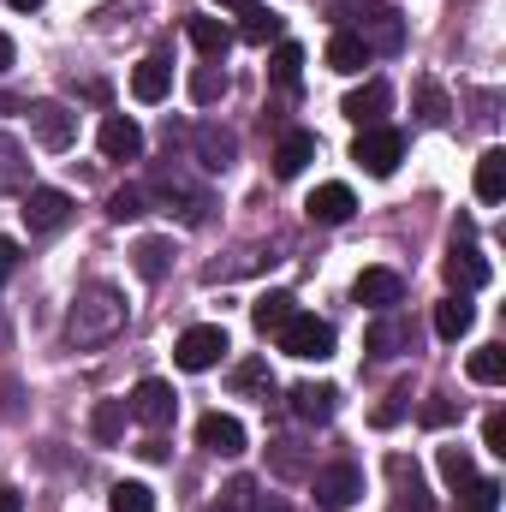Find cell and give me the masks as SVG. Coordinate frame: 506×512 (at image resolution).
Segmentation results:
<instances>
[{
	"instance_id": "6da1fadb",
	"label": "cell",
	"mask_w": 506,
	"mask_h": 512,
	"mask_svg": "<svg viewBox=\"0 0 506 512\" xmlns=\"http://www.w3.org/2000/svg\"><path fill=\"white\" fill-rule=\"evenodd\" d=\"M126 316H131V304H126V292L120 286H108V280H96V286H84L78 298H72V310H66V340L72 346H108L120 328H126Z\"/></svg>"
},
{
	"instance_id": "7a4b0ae2",
	"label": "cell",
	"mask_w": 506,
	"mask_h": 512,
	"mask_svg": "<svg viewBox=\"0 0 506 512\" xmlns=\"http://www.w3.org/2000/svg\"><path fill=\"white\" fill-rule=\"evenodd\" d=\"M274 340H280V352H286V358H304V364L334 358V328H328L322 316H304V310H292V316H286V328H280Z\"/></svg>"
},
{
	"instance_id": "3957f363",
	"label": "cell",
	"mask_w": 506,
	"mask_h": 512,
	"mask_svg": "<svg viewBox=\"0 0 506 512\" xmlns=\"http://www.w3.org/2000/svg\"><path fill=\"white\" fill-rule=\"evenodd\" d=\"M173 358H179V370H191V376L215 370V364L227 358V328H221V322H197V328H185L179 346H173Z\"/></svg>"
},
{
	"instance_id": "277c9868",
	"label": "cell",
	"mask_w": 506,
	"mask_h": 512,
	"mask_svg": "<svg viewBox=\"0 0 506 512\" xmlns=\"http://www.w3.org/2000/svg\"><path fill=\"white\" fill-rule=\"evenodd\" d=\"M352 18H358V30L352 36H364V48L370 54H393L399 42H405V24H399V12L393 6H381V0H352Z\"/></svg>"
},
{
	"instance_id": "5b68a950",
	"label": "cell",
	"mask_w": 506,
	"mask_h": 512,
	"mask_svg": "<svg viewBox=\"0 0 506 512\" xmlns=\"http://www.w3.org/2000/svg\"><path fill=\"white\" fill-rule=\"evenodd\" d=\"M399 155H405V137H399V131H387V126L358 131V143H352V161H358L370 179H387V173L399 167Z\"/></svg>"
},
{
	"instance_id": "8992f818",
	"label": "cell",
	"mask_w": 506,
	"mask_h": 512,
	"mask_svg": "<svg viewBox=\"0 0 506 512\" xmlns=\"http://www.w3.org/2000/svg\"><path fill=\"white\" fill-rule=\"evenodd\" d=\"M18 215H24V227H30V233H60V227L72 221V197H66V191H54V185H30Z\"/></svg>"
},
{
	"instance_id": "52a82bcc",
	"label": "cell",
	"mask_w": 506,
	"mask_h": 512,
	"mask_svg": "<svg viewBox=\"0 0 506 512\" xmlns=\"http://www.w3.org/2000/svg\"><path fill=\"white\" fill-rule=\"evenodd\" d=\"M30 131H36V143L42 149H72V137H78V114L66 108V102H36L30 108Z\"/></svg>"
},
{
	"instance_id": "ba28073f",
	"label": "cell",
	"mask_w": 506,
	"mask_h": 512,
	"mask_svg": "<svg viewBox=\"0 0 506 512\" xmlns=\"http://www.w3.org/2000/svg\"><path fill=\"white\" fill-rule=\"evenodd\" d=\"M126 411L137 417V423H149V429H167L173 423V411H179V399H173V387L167 382H137L131 387V399H126Z\"/></svg>"
},
{
	"instance_id": "9c48e42d",
	"label": "cell",
	"mask_w": 506,
	"mask_h": 512,
	"mask_svg": "<svg viewBox=\"0 0 506 512\" xmlns=\"http://www.w3.org/2000/svg\"><path fill=\"white\" fill-rule=\"evenodd\" d=\"M358 495H364L358 465H328V471H316V507L322 512H346Z\"/></svg>"
},
{
	"instance_id": "30bf717a",
	"label": "cell",
	"mask_w": 506,
	"mask_h": 512,
	"mask_svg": "<svg viewBox=\"0 0 506 512\" xmlns=\"http://www.w3.org/2000/svg\"><path fill=\"white\" fill-rule=\"evenodd\" d=\"M197 447L215 453V459H239V453H245V423L227 417V411H209V417L197 423Z\"/></svg>"
},
{
	"instance_id": "8fae6325",
	"label": "cell",
	"mask_w": 506,
	"mask_h": 512,
	"mask_svg": "<svg viewBox=\"0 0 506 512\" xmlns=\"http://www.w3.org/2000/svg\"><path fill=\"white\" fill-rule=\"evenodd\" d=\"M387 108H393V90H387L381 78H370L364 90H352V96L340 102V114H346V120H352V126H358V131L381 126V114H387Z\"/></svg>"
},
{
	"instance_id": "7c38bea8",
	"label": "cell",
	"mask_w": 506,
	"mask_h": 512,
	"mask_svg": "<svg viewBox=\"0 0 506 512\" xmlns=\"http://www.w3.org/2000/svg\"><path fill=\"white\" fill-rule=\"evenodd\" d=\"M352 209H358L352 185H316L310 203H304V215H310L316 227H340V221H352Z\"/></svg>"
},
{
	"instance_id": "4fadbf2b",
	"label": "cell",
	"mask_w": 506,
	"mask_h": 512,
	"mask_svg": "<svg viewBox=\"0 0 506 512\" xmlns=\"http://www.w3.org/2000/svg\"><path fill=\"white\" fill-rule=\"evenodd\" d=\"M387 477H393V501H399V512H435L429 489H423V477H417V465H411L405 453L387 459Z\"/></svg>"
},
{
	"instance_id": "5bb4252c",
	"label": "cell",
	"mask_w": 506,
	"mask_h": 512,
	"mask_svg": "<svg viewBox=\"0 0 506 512\" xmlns=\"http://www.w3.org/2000/svg\"><path fill=\"white\" fill-rule=\"evenodd\" d=\"M167 90H173V66H167L161 54H149V60H137V66H131V96H137L143 108L167 102Z\"/></svg>"
},
{
	"instance_id": "9a60e30c",
	"label": "cell",
	"mask_w": 506,
	"mask_h": 512,
	"mask_svg": "<svg viewBox=\"0 0 506 512\" xmlns=\"http://www.w3.org/2000/svg\"><path fill=\"white\" fill-rule=\"evenodd\" d=\"M352 298H358V304H370V310H393V304L405 298V280H399L393 268H364V274H358V286H352Z\"/></svg>"
},
{
	"instance_id": "2e32d148",
	"label": "cell",
	"mask_w": 506,
	"mask_h": 512,
	"mask_svg": "<svg viewBox=\"0 0 506 512\" xmlns=\"http://www.w3.org/2000/svg\"><path fill=\"white\" fill-rule=\"evenodd\" d=\"M96 143H102V155H108V161H137V155H143V126L126 120V114H108Z\"/></svg>"
},
{
	"instance_id": "e0dca14e",
	"label": "cell",
	"mask_w": 506,
	"mask_h": 512,
	"mask_svg": "<svg viewBox=\"0 0 506 512\" xmlns=\"http://www.w3.org/2000/svg\"><path fill=\"white\" fill-rule=\"evenodd\" d=\"M340 411V387L328 382H298L292 387V417H304V423H328Z\"/></svg>"
},
{
	"instance_id": "ac0fdd59",
	"label": "cell",
	"mask_w": 506,
	"mask_h": 512,
	"mask_svg": "<svg viewBox=\"0 0 506 512\" xmlns=\"http://www.w3.org/2000/svg\"><path fill=\"white\" fill-rule=\"evenodd\" d=\"M316 161V131H286L274 149V179H298Z\"/></svg>"
},
{
	"instance_id": "d6986e66",
	"label": "cell",
	"mask_w": 506,
	"mask_h": 512,
	"mask_svg": "<svg viewBox=\"0 0 506 512\" xmlns=\"http://www.w3.org/2000/svg\"><path fill=\"white\" fill-rule=\"evenodd\" d=\"M30 191V155L12 131H0V197H18Z\"/></svg>"
},
{
	"instance_id": "ffe728a7",
	"label": "cell",
	"mask_w": 506,
	"mask_h": 512,
	"mask_svg": "<svg viewBox=\"0 0 506 512\" xmlns=\"http://www.w3.org/2000/svg\"><path fill=\"white\" fill-rule=\"evenodd\" d=\"M197 161L209 167V173H227L233 161H239V137L221 126H197Z\"/></svg>"
},
{
	"instance_id": "44dd1931",
	"label": "cell",
	"mask_w": 506,
	"mask_h": 512,
	"mask_svg": "<svg viewBox=\"0 0 506 512\" xmlns=\"http://www.w3.org/2000/svg\"><path fill=\"white\" fill-rule=\"evenodd\" d=\"M185 30H191V48H197L203 60H221V54L233 48V30H227L221 18H209V12H191V24H185Z\"/></svg>"
},
{
	"instance_id": "7402d4cb",
	"label": "cell",
	"mask_w": 506,
	"mask_h": 512,
	"mask_svg": "<svg viewBox=\"0 0 506 512\" xmlns=\"http://www.w3.org/2000/svg\"><path fill=\"white\" fill-rule=\"evenodd\" d=\"M471 322H477V304H471L465 292H453V298L435 304V334H441V340H465Z\"/></svg>"
},
{
	"instance_id": "603a6c76",
	"label": "cell",
	"mask_w": 506,
	"mask_h": 512,
	"mask_svg": "<svg viewBox=\"0 0 506 512\" xmlns=\"http://www.w3.org/2000/svg\"><path fill=\"white\" fill-rule=\"evenodd\" d=\"M489 274H495V268L471 251V245H453V256H447V280H453L459 292H477V286H489Z\"/></svg>"
},
{
	"instance_id": "cb8c5ba5",
	"label": "cell",
	"mask_w": 506,
	"mask_h": 512,
	"mask_svg": "<svg viewBox=\"0 0 506 512\" xmlns=\"http://www.w3.org/2000/svg\"><path fill=\"white\" fill-rule=\"evenodd\" d=\"M328 66H334V72H346V78H358V72L370 66V48H364V36H352V30H334V42H328Z\"/></svg>"
},
{
	"instance_id": "d4e9b609",
	"label": "cell",
	"mask_w": 506,
	"mask_h": 512,
	"mask_svg": "<svg viewBox=\"0 0 506 512\" xmlns=\"http://www.w3.org/2000/svg\"><path fill=\"white\" fill-rule=\"evenodd\" d=\"M292 310H298V298H292V292H262V298L251 304V322H256V334H280Z\"/></svg>"
},
{
	"instance_id": "484cf974",
	"label": "cell",
	"mask_w": 506,
	"mask_h": 512,
	"mask_svg": "<svg viewBox=\"0 0 506 512\" xmlns=\"http://www.w3.org/2000/svg\"><path fill=\"white\" fill-rule=\"evenodd\" d=\"M131 268H137L143 280H167V268H173V239H137Z\"/></svg>"
},
{
	"instance_id": "4316f807",
	"label": "cell",
	"mask_w": 506,
	"mask_h": 512,
	"mask_svg": "<svg viewBox=\"0 0 506 512\" xmlns=\"http://www.w3.org/2000/svg\"><path fill=\"white\" fill-rule=\"evenodd\" d=\"M506 197V149H483L477 161V203H501Z\"/></svg>"
},
{
	"instance_id": "83f0119b",
	"label": "cell",
	"mask_w": 506,
	"mask_h": 512,
	"mask_svg": "<svg viewBox=\"0 0 506 512\" xmlns=\"http://www.w3.org/2000/svg\"><path fill=\"white\" fill-rule=\"evenodd\" d=\"M126 399H102V405H96V411H90V435H96V441H102V447H114V441H120V435H126Z\"/></svg>"
},
{
	"instance_id": "f1b7e54d",
	"label": "cell",
	"mask_w": 506,
	"mask_h": 512,
	"mask_svg": "<svg viewBox=\"0 0 506 512\" xmlns=\"http://www.w3.org/2000/svg\"><path fill=\"white\" fill-rule=\"evenodd\" d=\"M370 352H376V358H399V352H411V328H405L399 316H381L376 328H370Z\"/></svg>"
},
{
	"instance_id": "f546056e",
	"label": "cell",
	"mask_w": 506,
	"mask_h": 512,
	"mask_svg": "<svg viewBox=\"0 0 506 512\" xmlns=\"http://www.w3.org/2000/svg\"><path fill=\"white\" fill-rule=\"evenodd\" d=\"M221 96H227V72H221V60L197 66V72H191V102H197V108H215Z\"/></svg>"
},
{
	"instance_id": "4dcf8cb0",
	"label": "cell",
	"mask_w": 506,
	"mask_h": 512,
	"mask_svg": "<svg viewBox=\"0 0 506 512\" xmlns=\"http://www.w3.org/2000/svg\"><path fill=\"white\" fill-rule=\"evenodd\" d=\"M435 465H441V483H447V489L477 483V465H471V453H465L459 441H453V447H441V453H435Z\"/></svg>"
},
{
	"instance_id": "1f68e13d",
	"label": "cell",
	"mask_w": 506,
	"mask_h": 512,
	"mask_svg": "<svg viewBox=\"0 0 506 512\" xmlns=\"http://www.w3.org/2000/svg\"><path fill=\"white\" fill-rule=\"evenodd\" d=\"M280 30H286V24H280V12H268V6H245V30H239V36H245L251 48L280 42Z\"/></svg>"
},
{
	"instance_id": "d6a6232c",
	"label": "cell",
	"mask_w": 506,
	"mask_h": 512,
	"mask_svg": "<svg viewBox=\"0 0 506 512\" xmlns=\"http://www.w3.org/2000/svg\"><path fill=\"white\" fill-rule=\"evenodd\" d=\"M268 72H274L280 90H298V78H304V48H298V42H280L274 60H268Z\"/></svg>"
},
{
	"instance_id": "836d02e7",
	"label": "cell",
	"mask_w": 506,
	"mask_h": 512,
	"mask_svg": "<svg viewBox=\"0 0 506 512\" xmlns=\"http://www.w3.org/2000/svg\"><path fill=\"white\" fill-rule=\"evenodd\" d=\"M447 114H453L447 90H441L435 78H423V84H417V120H423V126H447Z\"/></svg>"
},
{
	"instance_id": "e575fe53",
	"label": "cell",
	"mask_w": 506,
	"mask_h": 512,
	"mask_svg": "<svg viewBox=\"0 0 506 512\" xmlns=\"http://www.w3.org/2000/svg\"><path fill=\"white\" fill-rule=\"evenodd\" d=\"M471 382H483V387L506 382V352L501 346H477V352H471Z\"/></svg>"
},
{
	"instance_id": "d590c367",
	"label": "cell",
	"mask_w": 506,
	"mask_h": 512,
	"mask_svg": "<svg viewBox=\"0 0 506 512\" xmlns=\"http://www.w3.org/2000/svg\"><path fill=\"white\" fill-rule=\"evenodd\" d=\"M233 393H274V376H268V358H245L239 370H233Z\"/></svg>"
},
{
	"instance_id": "8d00e7d4",
	"label": "cell",
	"mask_w": 506,
	"mask_h": 512,
	"mask_svg": "<svg viewBox=\"0 0 506 512\" xmlns=\"http://www.w3.org/2000/svg\"><path fill=\"white\" fill-rule=\"evenodd\" d=\"M108 512H155V489L149 483H114Z\"/></svg>"
},
{
	"instance_id": "74e56055",
	"label": "cell",
	"mask_w": 506,
	"mask_h": 512,
	"mask_svg": "<svg viewBox=\"0 0 506 512\" xmlns=\"http://www.w3.org/2000/svg\"><path fill=\"white\" fill-rule=\"evenodd\" d=\"M405 411H411V387H393V393H387V405H376V429H393Z\"/></svg>"
},
{
	"instance_id": "f35d334b",
	"label": "cell",
	"mask_w": 506,
	"mask_h": 512,
	"mask_svg": "<svg viewBox=\"0 0 506 512\" xmlns=\"http://www.w3.org/2000/svg\"><path fill=\"white\" fill-rule=\"evenodd\" d=\"M251 501H256V483H251V477H233V483L221 489V512H245Z\"/></svg>"
},
{
	"instance_id": "ab89813d",
	"label": "cell",
	"mask_w": 506,
	"mask_h": 512,
	"mask_svg": "<svg viewBox=\"0 0 506 512\" xmlns=\"http://www.w3.org/2000/svg\"><path fill=\"white\" fill-rule=\"evenodd\" d=\"M108 215H114V221H137V215H143V191H114V197H108Z\"/></svg>"
},
{
	"instance_id": "60d3db41",
	"label": "cell",
	"mask_w": 506,
	"mask_h": 512,
	"mask_svg": "<svg viewBox=\"0 0 506 512\" xmlns=\"http://www.w3.org/2000/svg\"><path fill=\"white\" fill-rule=\"evenodd\" d=\"M274 471H280V477H298V471H304V453H298L292 441H274Z\"/></svg>"
},
{
	"instance_id": "b9f144b4",
	"label": "cell",
	"mask_w": 506,
	"mask_h": 512,
	"mask_svg": "<svg viewBox=\"0 0 506 512\" xmlns=\"http://www.w3.org/2000/svg\"><path fill=\"white\" fill-rule=\"evenodd\" d=\"M417 417H423L429 429H447V423H453V405H447V399H429V405H423Z\"/></svg>"
},
{
	"instance_id": "7bdbcfd3",
	"label": "cell",
	"mask_w": 506,
	"mask_h": 512,
	"mask_svg": "<svg viewBox=\"0 0 506 512\" xmlns=\"http://www.w3.org/2000/svg\"><path fill=\"white\" fill-rule=\"evenodd\" d=\"M483 441H489V453H501V459H506V417H501V411L483 423Z\"/></svg>"
},
{
	"instance_id": "ee69618b",
	"label": "cell",
	"mask_w": 506,
	"mask_h": 512,
	"mask_svg": "<svg viewBox=\"0 0 506 512\" xmlns=\"http://www.w3.org/2000/svg\"><path fill=\"white\" fill-rule=\"evenodd\" d=\"M12 268H18V245L0 239V280H12Z\"/></svg>"
},
{
	"instance_id": "f6af8a7d",
	"label": "cell",
	"mask_w": 506,
	"mask_h": 512,
	"mask_svg": "<svg viewBox=\"0 0 506 512\" xmlns=\"http://www.w3.org/2000/svg\"><path fill=\"white\" fill-rule=\"evenodd\" d=\"M245 512H292V507H286L280 495H256V501H251V507H245Z\"/></svg>"
},
{
	"instance_id": "bcb514c9",
	"label": "cell",
	"mask_w": 506,
	"mask_h": 512,
	"mask_svg": "<svg viewBox=\"0 0 506 512\" xmlns=\"http://www.w3.org/2000/svg\"><path fill=\"white\" fill-rule=\"evenodd\" d=\"M137 453H143V459H149V465H161V459H167V441H155V435H149V441H143V447H137Z\"/></svg>"
},
{
	"instance_id": "7dc6e473",
	"label": "cell",
	"mask_w": 506,
	"mask_h": 512,
	"mask_svg": "<svg viewBox=\"0 0 506 512\" xmlns=\"http://www.w3.org/2000/svg\"><path fill=\"white\" fill-rule=\"evenodd\" d=\"M0 512H24V495L18 489H0Z\"/></svg>"
},
{
	"instance_id": "c3c4849f",
	"label": "cell",
	"mask_w": 506,
	"mask_h": 512,
	"mask_svg": "<svg viewBox=\"0 0 506 512\" xmlns=\"http://www.w3.org/2000/svg\"><path fill=\"white\" fill-rule=\"evenodd\" d=\"M6 66H12V36L0 30V72H6Z\"/></svg>"
},
{
	"instance_id": "681fc988",
	"label": "cell",
	"mask_w": 506,
	"mask_h": 512,
	"mask_svg": "<svg viewBox=\"0 0 506 512\" xmlns=\"http://www.w3.org/2000/svg\"><path fill=\"white\" fill-rule=\"evenodd\" d=\"M6 6H12V12H36L42 0H6Z\"/></svg>"
},
{
	"instance_id": "f907efd6",
	"label": "cell",
	"mask_w": 506,
	"mask_h": 512,
	"mask_svg": "<svg viewBox=\"0 0 506 512\" xmlns=\"http://www.w3.org/2000/svg\"><path fill=\"white\" fill-rule=\"evenodd\" d=\"M215 6H239V12H245V6H256V0H215Z\"/></svg>"
},
{
	"instance_id": "816d5d0a",
	"label": "cell",
	"mask_w": 506,
	"mask_h": 512,
	"mask_svg": "<svg viewBox=\"0 0 506 512\" xmlns=\"http://www.w3.org/2000/svg\"><path fill=\"white\" fill-rule=\"evenodd\" d=\"M459 512H477V507H459Z\"/></svg>"
}]
</instances>
